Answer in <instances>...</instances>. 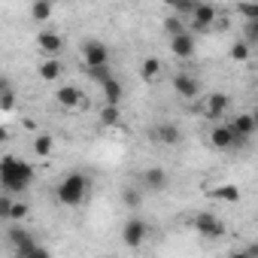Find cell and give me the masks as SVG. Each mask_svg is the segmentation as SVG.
Wrapping results in <instances>:
<instances>
[{
	"label": "cell",
	"mask_w": 258,
	"mask_h": 258,
	"mask_svg": "<svg viewBox=\"0 0 258 258\" xmlns=\"http://www.w3.org/2000/svg\"><path fill=\"white\" fill-rule=\"evenodd\" d=\"M140 73H143V79H146V82L158 79V76H161V58H146V61L140 64Z\"/></svg>",
	"instance_id": "ffe728a7"
},
{
	"label": "cell",
	"mask_w": 258,
	"mask_h": 258,
	"mask_svg": "<svg viewBox=\"0 0 258 258\" xmlns=\"http://www.w3.org/2000/svg\"><path fill=\"white\" fill-rule=\"evenodd\" d=\"M195 7H198V0H176V4H173V10H176V16H182V19H191V13H195Z\"/></svg>",
	"instance_id": "f1b7e54d"
},
{
	"label": "cell",
	"mask_w": 258,
	"mask_h": 258,
	"mask_svg": "<svg viewBox=\"0 0 258 258\" xmlns=\"http://www.w3.org/2000/svg\"><path fill=\"white\" fill-rule=\"evenodd\" d=\"M52 137L49 134H37V140H34V152L40 155V158H46V155H52Z\"/></svg>",
	"instance_id": "d4e9b609"
},
{
	"label": "cell",
	"mask_w": 258,
	"mask_h": 258,
	"mask_svg": "<svg viewBox=\"0 0 258 258\" xmlns=\"http://www.w3.org/2000/svg\"><path fill=\"white\" fill-rule=\"evenodd\" d=\"M82 58H85V67H103V64H109V49L100 40H85Z\"/></svg>",
	"instance_id": "8992f818"
},
{
	"label": "cell",
	"mask_w": 258,
	"mask_h": 258,
	"mask_svg": "<svg viewBox=\"0 0 258 258\" xmlns=\"http://www.w3.org/2000/svg\"><path fill=\"white\" fill-rule=\"evenodd\" d=\"M237 13H240L246 22H258V4H252V0H243V4H237Z\"/></svg>",
	"instance_id": "484cf974"
},
{
	"label": "cell",
	"mask_w": 258,
	"mask_h": 258,
	"mask_svg": "<svg viewBox=\"0 0 258 258\" xmlns=\"http://www.w3.org/2000/svg\"><path fill=\"white\" fill-rule=\"evenodd\" d=\"M216 19H219V10H216L213 4H198L195 13H191V25H195L198 34H207V31L213 28Z\"/></svg>",
	"instance_id": "52a82bcc"
},
{
	"label": "cell",
	"mask_w": 258,
	"mask_h": 258,
	"mask_svg": "<svg viewBox=\"0 0 258 258\" xmlns=\"http://www.w3.org/2000/svg\"><path fill=\"white\" fill-rule=\"evenodd\" d=\"M146 234H149V225L140 216H131V219L124 222V228H121V243L127 249H140L143 240H146Z\"/></svg>",
	"instance_id": "277c9868"
},
{
	"label": "cell",
	"mask_w": 258,
	"mask_h": 258,
	"mask_svg": "<svg viewBox=\"0 0 258 258\" xmlns=\"http://www.w3.org/2000/svg\"><path fill=\"white\" fill-rule=\"evenodd\" d=\"M143 185H146L149 191H164V188L170 185V176H167L164 167H149V170L143 173Z\"/></svg>",
	"instance_id": "7c38bea8"
},
{
	"label": "cell",
	"mask_w": 258,
	"mask_h": 258,
	"mask_svg": "<svg viewBox=\"0 0 258 258\" xmlns=\"http://www.w3.org/2000/svg\"><path fill=\"white\" fill-rule=\"evenodd\" d=\"M7 237H10V243H13L16 255H49V249H46V246H40V243L34 240V234H31L28 228H22V225H13Z\"/></svg>",
	"instance_id": "3957f363"
},
{
	"label": "cell",
	"mask_w": 258,
	"mask_h": 258,
	"mask_svg": "<svg viewBox=\"0 0 258 258\" xmlns=\"http://www.w3.org/2000/svg\"><path fill=\"white\" fill-rule=\"evenodd\" d=\"M228 127H231V134L252 140V134H255L258 124H255V115L252 112H240V115H234V121H228Z\"/></svg>",
	"instance_id": "8fae6325"
},
{
	"label": "cell",
	"mask_w": 258,
	"mask_h": 258,
	"mask_svg": "<svg viewBox=\"0 0 258 258\" xmlns=\"http://www.w3.org/2000/svg\"><path fill=\"white\" fill-rule=\"evenodd\" d=\"M34 182V167L19 158V155H4L0 158V188L10 195H22L28 191Z\"/></svg>",
	"instance_id": "6da1fadb"
},
{
	"label": "cell",
	"mask_w": 258,
	"mask_h": 258,
	"mask_svg": "<svg viewBox=\"0 0 258 258\" xmlns=\"http://www.w3.org/2000/svg\"><path fill=\"white\" fill-rule=\"evenodd\" d=\"M195 231H198L201 237H207V240H216V237L225 234V225H222V219L213 216V213H198V216H195Z\"/></svg>",
	"instance_id": "5b68a950"
},
{
	"label": "cell",
	"mask_w": 258,
	"mask_h": 258,
	"mask_svg": "<svg viewBox=\"0 0 258 258\" xmlns=\"http://www.w3.org/2000/svg\"><path fill=\"white\" fill-rule=\"evenodd\" d=\"M7 88H13V82H10V79H7V76H4V73H0V94H4V91H7Z\"/></svg>",
	"instance_id": "836d02e7"
},
{
	"label": "cell",
	"mask_w": 258,
	"mask_h": 258,
	"mask_svg": "<svg viewBox=\"0 0 258 258\" xmlns=\"http://www.w3.org/2000/svg\"><path fill=\"white\" fill-rule=\"evenodd\" d=\"M164 4H167V7H173V4H176V0H164Z\"/></svg>",
	"instance_id": "d590c367"
},
{
	"label": "cell",
	"mask_w": 258,
	"mask_h": 258,
	"mask_svg": "<svg viewBox=\"0 0 258 258\" xmlns=\"http://www.w3.org/2000/svg\"><path fill=\"white\" fill-rule=\"evenodd\" d=\"M173 91H176L182 100H195V97L201 94V82H198L195 76H188V73H176V76H173Z\"/></svg>",
	"instance_id": "9c48e42d"
},
{
	"label": "cell",
	"mask_w": 258,
	"mask_h": 258,
	"mask_svg": "<svg viewBox=\"0 0 258 258\" xmlns=\"http://www.w3.org/2000/svg\"><path fill=\"white\" fill-rule=\"evenodd\" d=\"M118 118H121L118 103H106V106L100 109V124H103V127H115V124H118Z\"/></svg>",
	"instance_id": "44dd1931"
},
{
	"label": "cell",
	"mask_w": 258,
	"mask_h": 258,
	"mask_svg": "<svg viewBox=\"0 0 258 258\" xmlns=\"http://www.w3.org/2000/svg\"><path fill=\"white\" fill-rule=\"evenodd\" d=\"M28 213H31V207H28L25 201H16V198H13V207H10V219H13V222H22Z\"/></svg>",
	"instance_id": "83f0119b"
},
{
	"label": "cell",
	"mask_w": 258,
	"mask_h": 258,
	"mask_svg": "<svg viewBox=\"0 0 258 258\" xmlns=\"http://www.w3.org/2000/svg\"><path fill=\"white\" fill-rule=\"evenodd\" d=\"M7 140H10V131H7L4 124H0V143H7Z\"/></svg>",
	"instance_id": "e575fe53"
},
{
	"label": "cell",
	"mask_w": 258,
	"mask_h": 258,
	"mask_svg": "<svg viewBox=\"0 0 258 258\" xmlns=\"http://www.w3.org/2000/svg\"><path fill=\"white\" fill-rule=\"evenodd\" d=\"M10 207H13V195L4 191L0 195V219H10Z\"/></svg>",
	"instance_id": "1f68e13d"
},
{
	"label": "cell",
	"mask_w": 258,
	"mask_h": 258,
	"mask_svg": "<svg viewBox=\"0 0 258 258\" xmlns=\"http://www.w3.org/2000/svg\"><path fill=\"white\" fill-rule=\"evenodd\" d=\"M243 43H249V46L258 43V22H246V40Z\"/></svg>",
	"instance_id": "d6a6232c"
},
{
	"label": "cell",
	"mask_w": 258,
	"mask_h": 258,
	"mask_svg": "<svg viewBox=\"0 0 258 258\" xmlns=\"http://www.w3.org/2000/svg\"><path fill=\"white\" fill-rule=\"evenodd\" d=\"M31 16H34V22H46V19H52V0H34Z\"/></svg>",
	"instance_id": "7402d4cb"
},
{
	"label": "cell",
	"mask_w": 258,
	"mask_h": 258,
	"mask_svg": "<svg viewBox=\"0 0 258 258\" xmlns=\"http://www.w3.org/2000/svg\"><path fill=\"white\" fill-rule=\"evenodd\" d=\"M16 103H19V97H16V88H7L4 94H0V109H4V112L16 109Z\"/></svg>",
	"instance_id": "f546056e"
},
{
	"label": "cell",
	"mask_w": 258,
	"mask_h": 258,
	"mask_svg": "<svg viewBox=\"0 0 258 258\" xmlns=\"http://www.w3.org/2000/svg\"><path fill=\"white\" fill-rule=\"evenodd\" d=\"M58 103L64 106V109H73V106H79L82 103V91L76 88V85H64V88H58Z\"/></svg>",
	"instance_id": "9a60e30c"
},
{
	"label": "cell",
	"mask_w": 258,
	"mask_h": 258,
	"mask_svg": "<svg viewBox=\"0 0 258 258\" xmlns=\"http://www.w3.org/2000/svg\"><path fill=\"white\" fill-rule=\"evenodd\" d=\"M207 195L213 201H225V204H237L240 201V188L237 185H219V188H210Z\"/></svg>",
	"instance_id": "ac0fdd59"
},
{
	"label": "cell",
	"mask_w": 258,
	"mask_h": 258,
	"mask_svg": "<svg viewBox=\"0 0 258 258\" xmlns=\"http://www.w3.org/2000/svg\"><path fill=\"white\" fill-rule=\"evenodd\" d=\"M152 140L161 143V146H176V143L182 140V131H179L173 121H161V124L152 127Z\"/></svg>",
	"instance_id": "ba28073f"
},
{
	"label": "cell",
	"mask_w": 258,
	"mask_h": 258,
	"mask_svg": "<svg viewBox=\"0 0 258 258\" xmlns=\"http://www.w3.org/2000/svg\"><path fill=\"white\" fill-rule=\"evenodd\" d=\"M37 46H40L43 52H49V55H58V52L64 49V37L55 34V31H40V34H37Z\"/></svg>",
	"instance_id": "4fadbf2b"
},
{
	"label": "cell",
	"mask_w": 258,
	"mask_h": 258,
	"mask_svg": "<svg viewBox=\"0 0 258 258\" xmlns=\"http://www.w3.org/2000/svg\"><path fill=\"white\" fill-rule=\"evenodd\" d=\"M100 85H103V97H106V103H118V100H121L124 88H121V82H118L115 76H109V79L100 82Z\"/></svg>",
	"instance_id": "d6986e66"
},
{
	"label": "cell",
	"mask_w": 258,
	"mask_h": 258,
	"mask_svg": "<svg viewBox=\"0 0 258 258\" xmlns=\"http://www.w3.org/2000/svg\"><path fill=\"white\" fill-rule=\"evenodd\" d=\"M231 140H234V134H231L228 124H219V127H213V131H210V143L216 149H231Z\"/></svg>",
	"instance_id": "e0dca14e"
},
{
	"label": "cell",
	"mask_w": 258,
	"mask_h": 258,
	"mask_svg": "<svg viewBox=\"0 0 258 258\" xmlns=\"http://www.w3.org/2000/svg\"><path fill=\"white\" fill-rule=\"evenodd\" d=\"M231 58H234V61H249V43H243V40L234 43V46H231Z\"/></svg>",
	"instance_id": "4dcf8cb0"
},
{
	"label": "cell",
	"mask_w": 258,
	"mask_h": 258,
	"mask_svg": "<svg viewBox=\"0 0 258 258\" xmlns=\"http://www.w3.org/2000/svg\"><path fill=\"white\" fill-rule=\"evenodd\" d=\"M85 76L100 85V82H106V79L112 76V67H109V64H103V67H85Z\"/></svg>",
	"instance_id": "603a6c76"
},
{
	"label": "cell",
	"mask_w": 258,
	"mask_h": 258,
	"mask_svg": "<svg viewBox=\"0 0 258 258\" xmlns=\"http://www.w3.org/2000/svg\"><path fill=\"white\" fill-rule=\"evenodd\" d=\"M121 201H124V207H127V210H137V207L143 204V195H140L134 185H127V188L121 191Z\"/></svg>",
	"instance_id": "cb8c5ba5"
},
{
	"label": "cell",
	"mask_w": 258,
	"mask_h": 258,
	"mask_svg": "<svg viewBox=\"0 0 258 258\" xmlns=\"http://www.w3.org/2000/svg\"><path fill=\"white\" fill-rule=\"evenodd\" d=\"M88 176L85 173H79V170H73V173H67L64 179H61V185H58V201L61 204H67V207H76V204H82L85 201V195H88Z\"/></svg>",
	"instance_id": "7a4b0ae2"
},
{
	"label": "cell",
	"mask_w": 258,
	"mask_h": 258,
	"mask_svg": "<svg viewBox=\"0 0 258 258\" xmlns=\"http://www.w3.org/2000/svg\"><path fill=\"white\" fill-rule=\"evenodd\" d=\"M225 112H228V94H219V91L210 94L207 103H204V115L207 118H222Z\"/></svg>",
	"instance_id": "5bb4252c"
},
{
	"label": "cell",
	"mask_w": 258,
	"mask_h": 258,
	"mask_svg": "<svg viewBox=\"0 0 258 258\" xmlns=\"http://www.w3.org/2000/svg\"><path fill=\"white\" fill-rule=\"evenodd\" d=\"M37 73H40L43 82H55V79L64 73V64H61L58 58H49V61H43V64L37 67Z\"/></svg>",
	"instance_id": "2e32d148"
},
{
	"label": "cell",
	"mask_w": 258,
	"mask_h": 258,
	"mask_svg": "<svg viewBox=\"0 0 258 258\" xmlns=\"http://www.w3.org/2000/svg\"><path fill=\"white\" fill-rule=\"evenodd\" d=\"M164 31H167V37L182 34V31H185V19H182V16H170V19L164 22Z\"/></svg>",
	"instance_id": "4316f807"
},
{
	"label": "cell",
	"mask_w": 258,
	"mask_h": 258,
	"mask_svg": "<svg viewBox=\"0 0 258 258\" xmlns=\"http://www.w3.org/2000/svg\"><path fill=\"white\" fill-rule=\"evenodd\" d=\"M170 52H173L179 61H188V58L195 55V37H191L188 31H182V34L170 37Z\"/></svg>",
	"instance_id": "30bf717a"
}]
</instances>
